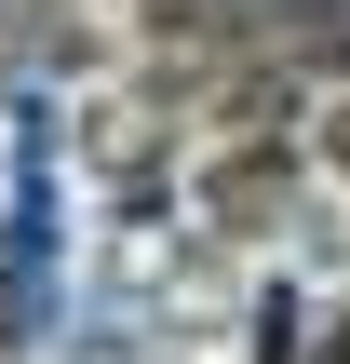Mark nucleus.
<instances>
[{"label":"nucleus","instance_id":"nucleus-1","mask_svg":"<svg viewBox=\"0 0 350 364\" xmlns=\"http://www.w3.org/2000/svg\"><path fill=\"white\" fill-rule=\"evenodd\" d=\"M337 162H350V122H337Z\"/></svg>","mask_w":350,"mask_h":364}]
</instances>
